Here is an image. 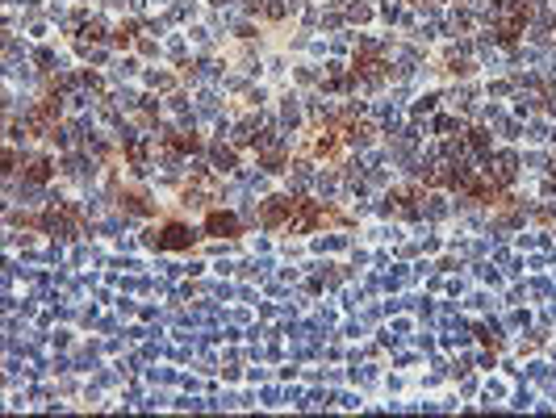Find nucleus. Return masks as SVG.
I'll list each match as a JSON object with an SVG mask.
<instances>
[{"label": "nucleus", "instance_id": "nucleus-1", "mask_svg": "<svg viewBox=\"0 0 556 418\" xmlns=\"http://www.w3.org/2000/svg\"><path fill=\"white\" fill-rule=\"evenodd\" d=\"M209 230H234V218H209Z\"/></svg>", "mask_w": 556, "mask_h": 418}]
</instances>
